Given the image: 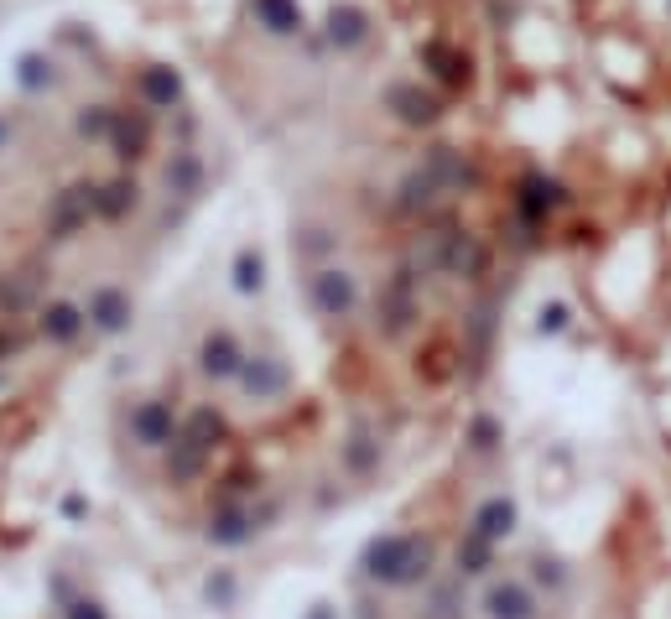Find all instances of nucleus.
Returning a JSON list of instances; mask_svg holds the SVG:
<instances>
[{
	"label": "nucleus",
	"instance_id": "1",
	"mask_svg": "<svg viewBox=\"0 0 671 619\" xmlns=\"http://www.w3.org/2000/svg\"><path fill=\"white\" fill-rule=\"evenodd\" d=\"M68 619H105V614H99V609H94V604H84V609H73V614H68Z\"/></svg>",
	"mask_w": 671,
	"mask_h": 619
}]
</instances>
